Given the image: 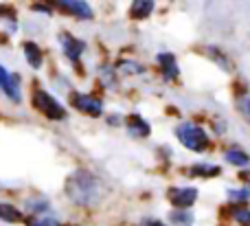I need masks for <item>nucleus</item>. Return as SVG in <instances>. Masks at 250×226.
<instances>
[{"label":"nucleus","mask_w":250,"mask_h":226,"mask_svg":"<svg viewBox=\"0 0 250 226\" xmlns=\"http://www.w3.org/2000/svg\"><path fill=\"white\" fill-rule=\"evenodd\" d=\"M167 196L176 206L187 209V206H191L195 200H198V189L195 187H173L167 191Z\"/></svg>","instance_id":"5"},{"label":"nucleus","mask_w":250,"mask_h":226,"mask_svg":"<svg viewBox=\"0 0 250 226\" xmlns=\"http://www.w3.org/2000/svg\"><path fill=\"white\" fill-rule=\"evenodd\" d=\"M0 220H4V222H11V224L13 222H20L22 213L13 205H4V202H2V205H0Z\"/></svg>","instance_id":"13"},{"label":"nucleus","mask_w":250,"mask_h":226,"mask_svg":"<svg viewBox=\"0 0 250 226\" xmlns=\"http://www.w3.org/2000/svg\"><path fill=\"white\" fill-rule=\"evenodd\" d=\"M233 218L237 220L239 224L250 226V211H248V209H235V211H233Z\"/></svg>","instance_id":"19"},{"label":"nucleus","mask_w":250,"mask_h":226,"mask_svg":"<svg viewBox=\"0 0 250 226\" xmlns=\"http://www.w3.org/2000/svg\"><path fill=\"white\" fill-rule=\"evenodd\" d=\"M191 174H202V176H217L220 174V167H208V165H195L191 169Z\"/></svg>","instance_id":"18"},{"label":"nucleus","mask_w":250,"mask_h":226,"mask_svg":"<svg viewBox=\"0 0 250 226\" xmlns=\"http://www.w3.org/2000/svg\"><path fill=\"white\" fill-rule=\"evenodd\" d=\"M230 200L233 202H248L250 200V189H233V191H229Z\"/></svg>","instance_id":"17"},{"label":"nucleus","mask_w":250,"mask_h":226,"mask_svg":"<svg viewBox=\"0 0 250 226\" xmlns=\"http://www.w3.org/2000/svg\"><path fill=\"white\" fill-rule=\"evenodd\" d=\"M66 193L75 205H95L99 198V185L97 178L88 171H75L68 180H66Z\"/></svg>","instance_id":"1"},{"label":"nucleus","mask_w":250,"mask_h":226,"mask_svg":"<svg viewBox=\"0 0 250 226\" xmlns=\"http://www.w3.org/2000/svg\"><path fill=\"white\" fill-rule=\"evenodd\" d=\"M127 127H129V134H132V136H147V134H149V125H147L141 117H136V114H134V117H129Z\"/></svg>","instance_id":"11"},{"label":"nucleus","mask_w":250,"mask_h":226,"mask_svg":"<svg viewBox=\"0 0 250 226\" xmlns=\"http://www.w3.org/2000/svg\"><path fill=\"white\" fill-rule=\"evenodd\" d=\"M73 103H75L77 110L92 114V117H101V114H104V103H101L99 99H95V97H90V95H75Z\"/></svg>","instance_id":"6"},{"label":"nucleus","mask_w":250,"mask_h":226,"mask_svg":"<svg viewBox=\"0 0 250 226\" xmlns=\"http://www.w3.org/2000/svg\"><path fill=\"white\" fill-rule=\"evenodd\" d=\"M176 136L180 139V143L185 145L191 152H204L208 147V136L207 132L202 130L195 123H180L176 127Z\"/></svg>","instance_id":"2"},{"label":"nucleus","mask_w":250,"mask_h":226,"mask_svg":"<svg viewBox=\"0 0 250 226\" xmlns=\"http://www.w3.org/2000/svg\"><path fill=\"white\" fill-rule=\"evenodd\" d=\"M169 218H171V222L178 224V226H189L191 222H193V215L187 213V211H171Z\"/></svg>","instance_id":"15"},{"label":"nucleus","mask_w":250,"mask_h":226,"mask_svg":"<svg viewBox=\"0 0 250 226\" xmlns=\"http://www.w3.org/2000/svg\"><path fill=\"white\" fill-rule=\"evenodd\" d=\"M60 42H62V48H64L66 57L73 62L79 60V55L83 53V48H86V44L82 42V40H75L70 33H62L60 35Z\"/></svg>","instance_id":"8"},{"label":"nucleus","mask_w":250,"mask_h":226,"mask_svg":"<svg viewBox=\"0 0 250 226\" xmlns=\"http://www.w3.org/2000/svg\"><path fill=\"white\" fill-rule=\"evenodd\" d=\"M60 9H64L66 13H73V16L82 18V20H90L92 18V9L88 2H82V0H60L55 2Z\"/></svg>","instance_id":"7"},{"label":"nucleus","mask_w":250,"mask_h":226,"mask_svg":"<svg viewBox=\"0 0 250 226\" xmlns=\"http://www.w3.org/2000/svg\"><path fill=\"white\" fill-rule=\"evenodd\" d=\"M119 70L125 75H136V73H143V66L141 64H136V62H129V60H125L119 64Z\"/></svg>","instance_id":"16"},{"label":"nucleus","mask_w":250,"mask_h":226,"mask_svg":"<svg viewBox=\"0 0 250 226\" xmlns=\"http://www.w3.org/2000/svg\"><path fill=\"white\" fill-rule=\"evenodd\" d=\"M33 105L44 114V117L53 119V121H62V119L66 117V110L62 108L60 101H57L55 97H51L48 92H44V90H35Z\"/></svg>","instance_id":"3"},{"label":"nucleus","mask_w":250,"mask_h":226,"mask_svg":"<svg viewBox=\"0 0 250 226\" xmlns=\"http://www.w3.org/2000/svg\"><path fill=\"white\" fill-rule=\"evenodd\" d=\"M0 90H2L11 101L20 103V99H22V95H20V77H18V75H11L2 64H0Z\"/></svg>","instance_id":"4"},{"label":"nucleus","mask_w":250,"mask_h":226,"mask_svg":"<svg viewBox=\"0 0 250 226\" xmlns=\"http://www.w3.org/2000/svg\"><path fill=\"white\" fill-rule=\"evenodd\" d=\"M239 108H242V112L250 119V95H246V97H242V99H239Z\"/></svg>","instance_id":"22"},{"label":"nucleus","mask_w":250,"mask_h":226,"mask_svg":"<svg viewBox=\"0 0 250 226\" xmlns=\"http://www.w3.org/2000/svg\"><path fill=\"white\" fill-rule=\"evenodd\" d=\"M158 64L165 73V79H176L178 75H180V68H178V64H176V57H173L171 53H160Z\"/></svg>","instance_id":"9"},{"label":"nucleus","mask_w":250,"mask_h":226,"mask_svg":"<svg viewBox=\"0 0 250 226\" xmlns=\"http://www.w3.org/2000/svg\"><path fill=\"white\" fill-rule=\"evenodd\" d=\"M24 53H26V62H29L31 68H40V66H42V53H40V48L35 42H26Z\"/></svg>","instance_id":"10"},{"label":"nucleus","mask_w":250,"mask_h":226,"mask_svg":"<svg viewBox=\"0 0 250 226\" xmlns=\"http://www.w3.org/2000/svg\"><path fill=\"white\" fill-rule=\"evenodd\" d=\"M99 77H101V82H104L105 86H112V83H114V70L105 66V68L99 70Z\"/></svg>","instance_id":"20"},{"label":"nucleus","mask_w":250,"mask_h":226,"mask_svg":"<svg viewBox=\"0 0 250 226\" xmlns=\"http://www.w3.org/2000/svg\"><path fill=\"white\" fill-rule=\"evenodd\" d=\"M151 11H154V2L151 0H136L132 7L134 18H147Z\"/></svg>","instance_id":"14"},{"label":"nucleus","mask_w":250,"mask_h":226,"mask_svg":"<svg viewBox=\"0 0 250 226\" xmlns=\"http://www.w3.org/2000/svg\"><path fill=\"white\" fill-rule=\"evenodd\" d=\"M224 158H226V163H230V165H237V167H246L248 163H250L248 154L242 152V149H229V152L224 154Z\"/></svg>","instance_id":"12"},{"label":"nucleus","mask_w":250,"mask_h":226,"mask_svg":"<svg viewBox=\"0 0 250 226\" xmlns=\"http://www.w3.org/2000/svg\"><path fill=\"white\" fill-rule=\"evenodd\" d=\"M141 226H165L163 222H156V220H145Z\"/></svg>","instance_id":"23"},{"label":"nucleus","mask_w":250,"mask_h":226,"mask_svg":"<svg viewBox=\"0 0 250 226\" xmlns=\"http://www.w3.org/2000/svg\"><path fill=\"white\" fill-rule=\"evenodd\" d=\"M29 226H60V224H57V220H55V218H48V215H46V218L33 220V222H31Z\"/></svg>","instance_id":"21"}]
</instances>
